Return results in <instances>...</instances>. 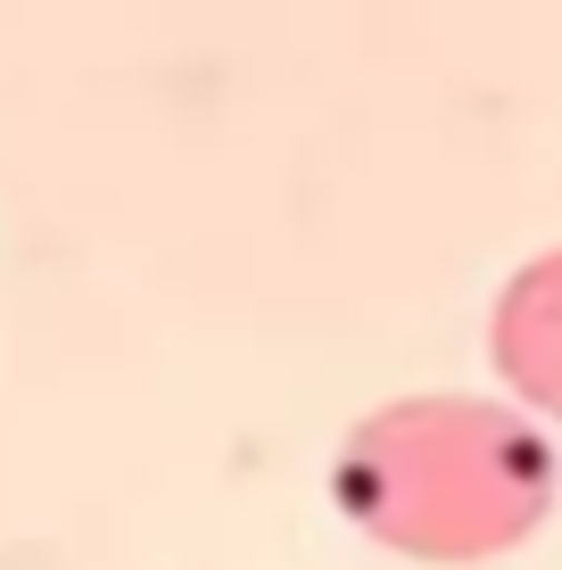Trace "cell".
<instances>
[{
	"label": "cell",
	"instance_id": "1",
	"mask_svg": "<svg viewBox=\"0 0 562 570\" xmlns=\"http://www.w3.org/2000/svg\"><path fill=\"white\" fill-rule=\"evenodd\" d=\"M546 430L489 397H397L339 439L332 497L364 538L414 562L513 554L554 513Z\"/></svg>",
	"mask_w": 562,
	"mask_h": 570
},
{
	"label": "cell",
	"instance_id": "2",
	"mask_svg": "<svg viewBox=\"0 0 562 570\" xmlns=\"http://www.w3.org/2000/svg\"><path fill=\"white\" fill-rule=\"evenodd\" d=\"M489 356L530 414L562 422V248L530 257L489 314Z\"/></svg>",
	"mask_w": 562,
	"mask_h": 570
}]
</instances>
